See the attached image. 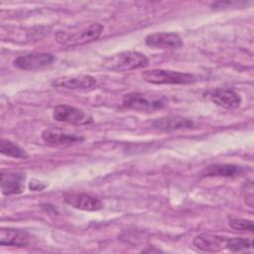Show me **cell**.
<instances>
[{
    "mask_svg": "<svg viewBox=\"0 0 254 254\" xmlns=\"http://www.w3.org/2000/svg\"><path fill=\"white\" fill-rule=\"evenodd\" d=\"M149 64L148 58L137 51H124L106 58L102 65L113 71H128L146 67Z\"/></svg>",
    "mask_w": 254,
    "mask_h": 254,
    "instance_id": "1",
    "label": "cell"
},
{
    "mask_svg": "<svg viewBox=\"0 0 254 254\" xmlns=\"http://www.w3.org/2000/svg\"><path fill=\"white\" fill-rule=\"evenodd\" d=\"M167 104V98L160 94L131 92L123 97V105L137 111H154L165 107Z\"/></svg>",
    "mask_w": 254,
    "mask_h": 254,
    "instance_id": "2",
    "label": "cell"
},
{
    "mask_svg": "<svg viewBox=\"0 0 254 254\" xmlns=\"http://www.w3.org/2000/svg\"><path fill=\"white\" fill-rule=\"evenodd\" d=\"M103 31V26L99 23L90 25L75 33H67L59 31L56 34V41L65 47H74L84 45L97 40Z\"/></svg>",
    "mask_w": 254,
    "mask_h": 254,
    "instance_id": "3",
    "label": "cell"
},
{
    "mask_svg": "<svg viewBox=\"0 0 254 254\" xmlns=\"http://www.w3.org/2000/svg\"><path fill=\"white\" fill-rule=\"evenodd\" d=\"M142 77L145 81L154 84H188L195 81L193 74L161 68L145 70L142 72Z\"/></svg>",
    "mask_w": 254,
    "mask_h": 254,
    "instance_id": "4",
    "label": "cell"
},
{
    "mask_svg": "<svg viewBox=\"0 0 254 254\" xmlns=\"http://www.w3.org/2000/svg\"><path fill=\"white\" fill-rule=\"evenodd\" d=\"M56 58L50 53H31L14 60V66L23 70H39L51 65Z\"/></svg>",
    "mask_w": 254,
    "mask_h": 254,
    "instance_id": "5",
    "label": "cell"
},
{
    "mask_svg": "<svg viewBox=\"0 0 254 254\" xmlns=\"http://www.w3.org/2000/svg\"><path fill=\"white\" fill-rule=\"evenodd\" d=\"M53 117L60 122H67L71 124H89L92 122V117L82 109L67 105L60 104L54 108Z\"/></svg>",
    "mask_w": 254,
    "mask_h": 254,
    "instance_id": "6",
    "label": "cell"
},
{
    "mask_svg": "<svg viewBox=\"0 0 254 254\" xmlns=\"http://www.w3.org/2000/svg\"><path fill=\"white\" fill-rule=\"evenodd\" d=\"M145 43L147 46L157 49H168L174 50L181 48L184 43L182 38L172 32H157L149 34L145 38Z\"/></svg>",
    "mask_w": 254,
    "mask_h": 254,
    "instance_id": "7",
    "label": "cell"
},
{
    "mask_svg": "<svg viewBox=\"0 0 254 254\" xmlns=\"http://www.w3.org/2000/svg\"><path fill=\"white\" fill-rule=\"evenodd\" d=\"M64 199L72 207L86 211H97L103 207L100 199L83 192H65Z\"/></svg>",
    "mask_w": 254,
    "mask_h": 254,
    "instance_id": "8",
    "label": "cell"
},
{
    "mask_svg": "<svg viewBox=\"0 0 254 254\" xmlns=\"http://www.w3.org/2000/svg\"><path fill=\"white\" fill-rule=\"evenodd\" d=\"M204 95L214 104L228 109L237 108L241 103V96L228 88H216L205 92Z\"/></svg>",
    "mask_w": 254,
    "mask_h": 254,
    "instance_id": "9",
    "label": "cell"
},
{
    "mask_svg": "<svg viewBox=\"0 0 254 254\" xmlns=\"http://www.w3.org/2000/svg\"><path fill=\"white\" fill-rule=\"evenodd\" d=\"M96 84V78L88 74L64 75L55 78L52 85L55 87H64L68 89H86Z\"/></svg>",
    "mask_w": 254,
    "mask_h": 254,
    "instance_id": "10",
    "label": "cell"
},
{
    "mask_svg": "<svg viewBox=\"0 0 254 254\" xmlns=\"http://www.w3.org/2000/svg\"><path fill=\"white\" fill-rule=\"evenodd\" d=\"M226 240L227 238L223 236L203 233L197 235L193 239V245L201 251L217 252L225 248Z\"/></svg>",
    "mask_w": 254,
    "mask_h": 254,
    "instance_id": "11",
    "label": "cell"
},
{
    "mask_svg": "<svg viewBox=\"0 0 254 254\" xmlns=\"http://www.w3.org/2000/svg\"><path fill=\"white\" fill-rule=\"evenodd\" d=\"M42 139L51 145H70L84 140L81 136L64 133L59 129H47L43 131Z\"/></svg>",
    "mask_w": 254,
    "mask_h": 254,
    "instance_id": "12",
    "label": "cell"
},
{
    "mask_svg": "<svg viewBox=\"0 0 254 254\" xmlns=\"http://www.w3.org/2000/svg\"><path fill=\"white\" fill-rule=\"evenodd\" d=\"M0 244L8 246L26 247L30 244V235L24 230L2 228L0 230Z\"/></svg>",
    "mask_w": 254,
    "mask_h": 254,
    "instance_id": "13",
    "label": "cell"
},
{
    "mask_svg": "<svg viewBox=\"0 0 254 254\" xmlns=\"http://www.w3.org/2000/svg\"><path fill=\"white\" fill-rule=\"evenodd\" d=\"M25 176L18 173H4L1 174V190L3 194H17L24 190Z\"/></svg>",
    "mask_w": 254,
    "mask_h": 254,
    "instance_id": "14",
    "label": "cell"
},
{
    "mask_svg": "<svg viewBox=\"0 0 254 254\" xmlns=\"http://www.w3.org/2000/svg\"><path fill=\"white\" fill-rule=\"evenodd\" d=\"M244 168L232 164L209 165L200 172L201 177H235L244 173Z\"/></svg>",
    "mask_w": 254,
    "mask_h": 254,
    "instance_id": "15",
    "label": "cell"
},
{
    "mask_svg": "<svg viewBox=\"0 0 254 254\" xmlns=\"http://www.w3.org/2000/svg\"><path fill=\"white\" fill-rule=\"evenodd\" d=\"M192 121L179 116V115H169L164 116L161 118L156 119L153 122V126L160 130H175V129H181V128H190L192 126Z\"/></svg>",
    "mask_w": 254,
    "mask_h": 254,
    "instance_id": "16",
    "label": "cell"
},
{
    "mask_svg": "<svg viewBox=\"0 0 254 254\" xmlns=\"http://www.w3.org/2000/svg\"><path fill=\"white\" fill-rule=\"evenodd\" d=\"M0 152L3 155L13 157V158H20V159L28 158V154L24 149H22L17 144L3 138L0 141Z\"/></svg>",
    "mask_w": 254,
    "mask_h": 254,
    "instance_id": "17",
    "label": "cell"
},
{
    "mask_svg": "<svg viewBox=\"0 0 254 254\" xmlns=\"http://www.w3.org/2000/svg\"><path fill=\"white\" fill-rule=\"evenodd\" d=\"M252 246H253L252 240L249 238H244V237L228 238L226 240V244H225V247L233 252L243 251V250L252 248Z\"/></svg>",
    "mask_w": 254,
    "mask_h": 254,
    "instance_id": "18",
    "label": "cell"
},
{
    "mask_svg": "<svg viewBox=\"0 0 254 254\" xmlns=\"http://www.w3.org/2000/svg\"><path fill=\"white\" fill-rule=\"evenodd\" d=\"M228 224L236 230H248L250 232H253V221L249 219H243V218H230L228 221Z\"/></svg>",
    "mask_w": 254,
    "mask_h": 254,
    "instance_id": "19",
    "label": "cell"
},
{
    "mask_svg": "<svg viewBox=\"0 0 254 254\" xmlns=\"http://www.w3.org/2000/svg\"><path fill=\"white\" fill-rule=\"evenodd\" d=\"M29 188H30V190H42L43 189L46 188V186L43 185L41 182H38V181L33 180V181H31V183L29 184Z\"/></svg>",
    "mask_w": 254,
    "mask_h": 254,
    "instance_id": "20",
    "label": "cell"
}]
</instances>
